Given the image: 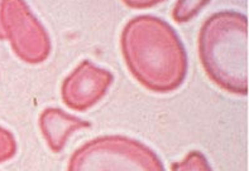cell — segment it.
<instances>
[{
	"label": "cell",
	"mask_w": 249,
	"mask_h": 171,
	"mask_svg": "<svg viewBox=\"0 0 249 171\" xmlns=\"http://www.w3.org/2000/svg\"><path fill=\"white\" fill-rule=\"evenodd\" d=\"M67 171H164V166L141 141L124 135H104L76 150Z\"/></svg>",
	"instance_id": "obj_3"
},
{
	"label": "cell",
	"mask_w": 249,
	"mask_h": 171,
	"mask_svg": "<svg viewBox=\"0 0 249 171\" xmlns=\"http://www.w3.org/2000/svg\"><path fill=\"white\" fill-rule=\"evenodd\" d=\"M120 48L133 77L152 92H172L186 78L187 54L182 42L157 16L144 14L130 19L120 35Z\"/></svg>",
	"instance_id": "obj_1"
},
{
	"label": "cell",
	"mask_w": 249,
	"mask_h": 171,
	"mask_svg": "<svg viewBox=\"0 0 249 171\" xmlns=\"http://www.w3.org/2000/svg\"><path fill=\"white\" fill-rule=\"evenodd\" d=\"M4 38V33H3V31H1V28H0V39H3Z\"/></svg>",
	"instance_id": "obj_11"
},
{
	"label": "cell",
	"mask_w": 249,
	"mask_h": 171,
	"mask_svg": "<svg viewBox=\"0 0 249 171\" xmlns=\"http://www.w3.org/2000/svg\"><path fill=\"white\" fill-rule=\"evenodd\" d=\"M122 1L132 9H147L163 3L164 0H122Z\"/></svg>",
	"instance_id": "obj_10"
},
{
	"label": "cell",
	"mask_w": 249,
	"mask_h": 171,
	"mask_svg": "<svg viewBox=\"0 0 249 171\" xmlns=\"http://www.w3.org/2000/svg\"><path fill=\"white\" fill-rule=\"evenodd\" d=\"M0 28L14 53L29 64H39L51 53V41L24 0H1Z\"/></svg>",
	"instance_id": "obj_4"
},
{
	"label": "cell",
	"mask_w": 249,
	"mask_h": 171,
	"mask_svg": "<svg viewBox=\"0 0 249 171\" xmlns=\"http://www.w3.org/2000/svg\"><path fill=\"white\" fill-rule=\"evenodd\" d=\"M39 130L44 141L53 153H61L71 135L76 131L90 128L91 124L85 120L69 115L61 109L48 107L39 115Z\"/></svg>",
	"instance_id": "obj_6"
},
{
	"label": "cell",
	"mask_w": 249,
	"mask_h": 171,
	"mask_svg": "<svg viewBox=\"0 0 249 171\" xmlns=\"http://www.w3.org/2000/svg\"><path fill=\"white\" fill-rule=\"evenodd\" d=\"M212 0H177L172 9V18L178 24L195 18Z\"/></svg>",
	"instance_id": "obj_7"
},
{
	"label": "cell",
	"mask_w": 249,
	"mask_h": 171,
	"mask_svg": "<svg viewBox=\"0 0 249 171\" xmlns=\"http://www.w3.org/2000/svg\"><path fill=\"white\" fill-rule=\"evenodd\" d=\"M113 81L111 72L90 61H82L63 81V103L73 111L85 112L104 98Z\"/></svg>",
	"instance_id": "obj_5"
},
{
	"label": "cell",
	"mask_w": 249,
	"mask_h": 171,
	"mask_svg": "<svg viewBox=\"0 0 249 171\" xmlns=\"http://www.w3.org/2000/svg\"><path fill=\"white\" fill-rule=\"evenodd\" d=\"M17 154V141L12 132L0 126V162L13 159Z\"/></svg>",
	"instance_id": "obj_9"
},
{
	"label": "cell",
	"mask_w": 249,
	"mask_h": 171,
	"mask_svg": "<svg viewBox=\"0 0 249 171\" xmlns=\"http://www.w3.org/2000/svg\"><path fill=\"white\" fill-rule=\"evenodd\" d=\"M171 171H213V169L204 154L191 151L181 161L174 162Z\"/></svg>",
	"instance_id": "obj_8"
},
{
	"label": "cell",
	"mask_w": 249,
	"mask_h": 171,
	"mask_svg": "<svg viewBox=\"0 0 249 171\" xmlns=\"http://www.w3.org/2000/svg\"><path fill=\"white\" fill-rule=\"evenodd\" d=\"M248 19L238 12H219L206 19L199 33V58L219 88L247 96L249 88Z\"/></svg>",
	"instance_id": "obj_2"
}]
</instances>
